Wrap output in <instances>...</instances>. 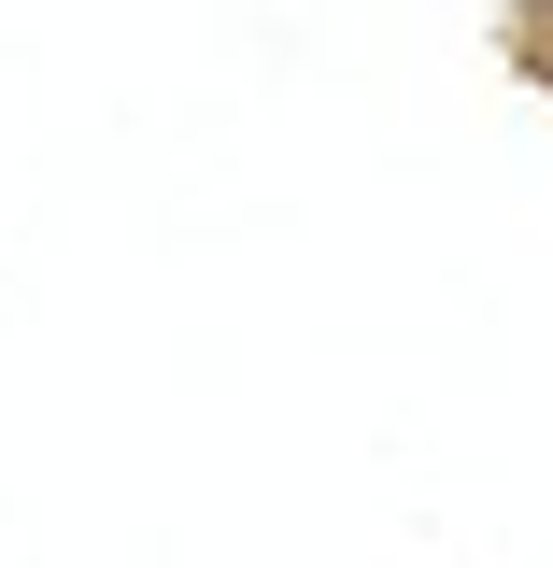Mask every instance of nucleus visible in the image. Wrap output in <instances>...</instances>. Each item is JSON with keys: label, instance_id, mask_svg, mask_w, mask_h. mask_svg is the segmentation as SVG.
Wrapping results in <instances>:
<instances>
[]
</instances>
